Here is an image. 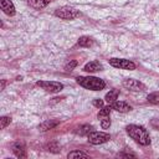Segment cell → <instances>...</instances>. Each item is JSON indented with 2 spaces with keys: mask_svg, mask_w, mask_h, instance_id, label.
<instances>
[{
  "mask_svg": "<svg viewBox=\"0 0 159 159\" xmlns=\"http://www.w3.org/2000/svg\"><path fill=\"white\" fill-rule=\"evenodd\" d=\"M127 133L129 134V137L132 139H134L137 143H139L140 145H148L150 144V137L148 130L142 127V125H137V124H129L127 128Z\"/></svg>",
  "mask_w": 159,
  "mask_h": 159,
  "instance_id": "1",
  "label": "cell"
},
{
  "mask_svg": "<svg viewBox=\"0 0 159 159\" xmlns=\"http://www.w3.org/2000/svg\"><path fill=\"white\" fill-rule=\"evenodd\" d=\"M77 82L80 86L87 88V89H91V91H101L106 87V82L98 77H92V76H88V77H77Z\"/></svg>",
  "mask_w": 159,
  "mask_h": 159,
  "instance_id": "2",
  "label": "cell"
},
{
  "mask_svg": "<svg viewBox=\"0 0 159 159\" xmlns=\"http://www.w3.org/2000/svg\"><path fill=\"white\" fill-rule=\"evenodd\" d=\"M55 15L58 16L60 19H63V20H73V19L78 17L81 14L71 6H62L55 11Z\"/></svg>",
  "mask_w": 159,
  "mask_h": 159,
  "instance_id": "3",
  "label": "cell"
},
{
  "mask_svg": "<svg viewBox=\"0 0 159 159\" xmlns=\"http://www.w3.org/2000/svg\"><path fill=\"white\" fill-rule=\"evenodd\" d=\"M87 138L91 144L97 145V144H103V143L108 142L111 139V135L104 132H89L87 134Z\"/></svg>",
  "mask_w": 159,
  "mask_h": 159,
  "instance_id": "4",
  "label": "cell"
},
{
  "mask_svg": "<svg viewBox=\"0 0 159 159\" xmlns=\"http://www.w3.org/2000/svg\"><path fill=\"white\" fill-rule=\"evenodd\" d=\"M109 65L116 67V68H120V70H135V63L129 61V60H125V58H109Z\"/></svg>",
  "mask_w": 159,
  "mask_h": 159,
  "instance_id": "5",
  "label": "cell"
},
{
  "mask_svg": "<svg viewBox=\"0 0 159 159\" xmlns=\"http://www.w3.org/2000/svg\"><path fill=\"white\" fill-rule=\"evenodd\" d=\"M36 84L39 87H41L42 89H45L46 92H51V93L60 92L63 88V84L62 83L55 82V81H37Z\"/></svg>",
  "mask_w": 159,
  "mask_h": 159,
  "instance_id": "6",
  "label": "cell"
},
{
  "mask_svg": "<svg viewBox=\"0 0 159 159\" xmlns=\"http://www.w3.org/2000/svg\"><path fill=\"white\" fill-rule=\"evenodd\" d=\"M123 87L130 91H144L145 89V86L134 78H125L123 81Z\"/></svg>",
  "mask_w": 159,
  "mask_h": 159,
  "instance_id": "7",
  "label": "cell"
},
{
  "mask_svg": "<svg viewBox=\"0 0 159 159\" xmlns=\"http://www.w3.org/2000/svg\"><path fill=\"white\" fill-rule=\"evenodd\" d=\"M0 5H1V10L6 15H9V16L15 15V12H16L15 11V6L10 0H0Z\"/></svg>",
  "mask_w": 159,
  "mask_h": 159,
  "instance_id": "8",
  "label": "cell"
},
{
  "mask_svg": "<svg viewBox=\"0 0 159 159\" xmlns=\"http://www.w3.org/2000/svg\"><path fill=\"white\" fill-rule=\"evenodd\" d=\"M12 152L17 157V158H25L26 157V149H25V145L20 142H16L14 145H12Z\"/></svg>",
  "mask_w": 159,
  "mask_h": 159,
  "instance_id": "9",
  "label": "cell"
},
{
  "mask_svg": "<svg viewBox=\"0 0 159 159\" xmlns=\"http://www.w3.org/2000/svg\"><path fill=\"white\" fill-rule=\"evenodd\" d=\"M112 108L118 111V112H122V113H125V112H129L132 109V107L125 103V102H122V101H116L114 103H112Z\"/></svg>",
  "mask_w": 159,
  "mask_h": 159,
  "instance_id": "10",
  "label": "cell"
},
{
  "mask_svg": "<svg viewBox=\"0 0 159 159\" xmlns=\"http://www.w3.org/2000/svg\"><path fill=\"white\" fill-rule=\"evenodd\" d=\"M83 70L87 71V72H97V71H101L102 70V65L98 61H91V62H88V63L84 65Z\"/></svg>",
  "mask_w": 159,
  "mask_h": 159,
  "instance_id": "11",
  "label": "cell"
},
{
  "mask_svg": "<svg viewBox=\"0 0 159 159\" xmlns=\"http://www.w3.org/2000/svg\"><path fill=\"white\" fill-rule=\"evenodd\" d=\"M50 1L51 0H29V5L36 10H40V9L46 7L50 4Z\"/></svg>",
  "mask_w": 159,
  "mask_h": 159,
  "instance_id": "12",
  "label": "cell"
},
{
  "mask_svg": "<svg viewBox=\"0 0 159 159\" xmlns=\"http://www.w3.org/2000/svg\"><path fill=\"white\" fill-rule=\"evenodd\" d=\"M57 124H58V120H46V122H43L42 124H40L39 128H40V130L45 132V130H48V129L55 128Z\"/></svg>",
  "mask_w": 159,
  "mask_h": 159,
  "instance_id": "13",
  "label": "cell"
},
{
  "mask_svg": "<svg viewBox=\"0 0 159 159\" xmlns=\"http://www.w3.org/2000/svg\"><path fill=\"white\" fill-rule=\"evenodd\" d=\"M118 94H119V91H118V89H112V91H109V92L106 94V101L112 104V103H114V102L117 101Z\"/></svg>",
  "mask_w": 159,
  "mask_h": 159,
  "instance_id": "14",
  "label": "cell"
},
{
  "mask_svg": "<svg viewBox=\"0 0 159 159\" xmlns=\"http://www.w3.org/2000/svg\"><path fill=\"white\" fill-rule=\"evenodd\" d=\"M92 43H93V40L88 36H82L78 39V45L82 47H89V46H92Z\"/></svg>",
  "mask_w": 159,
  "mask_h": 159,
  "instance_id": "15",
  "label": "cell"
},
{
  "mask_svg": "<svg viewBox=\"0 0 159 159\" xmlns=\"http://www.w3.org/2000/svg\"><path fill=\"white\" fill-rule=\"evenodd\" d=\"M68 159H75V158H88V154L83 153V152H80V150H73L71 153H68Z\"/></svg>",
  "mask_w": 159,
  "mask_h": 159,
  "instance_id": "16",
  "label": "cell"
},
{
  "mask_svg": "<svg viewBox=\"0 0 159 159\" xmlns=\"http://www.w3.org/2000/svg\"><path fill=\"white\" fill-rule=\"evenodd\" d=\"M92 127L91 125H88V124H84V125H82V127H80L78 128V130H76V133H78L80 135H87L89 132H92Z\"/></svg>",
  "mask_w": 159,
  "mask_h": 159,
  "instance_id": "17",
  "label": "cell"
},
{
  "mask_svg": "<svg viewBox=\"0 0 159 159\" xmlns=\"http://www.w3.org/2000/svg\"><path fill=\"white\" fill-rule=\"evenodd\" d=\"M148 102L152 103V104H159V91L150 93L148 96Z\"/></svg>",
  "mask_w": 159,
  "mask_h": 159,
  "instance_id": "18",
  "label": "cell"
},
{
  "mask_svg": "<svg viewBox=\"0 0 159 159\" xmlns=\"http://www.w3.org/2000/svg\"><path fill=\"white\" fill-rule=\"evenodd\" d=\"M10 122H11V117H9V116H2V117L0 118V128H1V129H5V128L10 124Z\"/></svg>",
  "mask_w": 159,
  "mask_h": 159,
  "instance_id": "19",
  "label": "cell"
},
{
  "mask_svg": "<svg viewBox=\"0 0 159 159\" xmlns=\"http://www.w3.org/2000/svg\"><path fill=\"white\" fill-rule=\"evenodd\" d=\"M111 109H112V107H111V106H108V107H102V109H101V111H99V113H98V118H102V117L109 116Z\"/></svg>",
  "mask_w": 159,
  "mask_h": 159,
  "instance_id": "20",
  "label": "cell"
},
{
  "mask_svg": "<svg viewBox=\"0 0 159 159\" xmlns=\"http://www.w3.org/2000/svg\"><path fill=\"white\" fill-rule=\"evenodd\" d=\"M101 125H102V128H103V129L109 128V125H111L109 116H106V117H102V118H101Z\"/></svg>",
  "mask_w": 159,
  "mask_h": 159,
  "instance_id": "21",
  "label": "cell"
},
{
  "mask_svg": "<svg viewBox=\"0 0 159 159\" xmlns=\"http://www.w3.org/2000/svg\"><path fill=\"white\" fill-rule=\"evenodd\" d=\"M77 66V61H75V60H72V61H70V62H67L66 63V66H65V71H72L75 67Z\"/></svg>",
  "mask_w": 159,
  "mask_h": 159,
  "instance_id": "22",
  "label": "cell"
},
{
  "mask_svg": "<svg viewBox=\"0 0 159 159\" xmlns=\"http://www.w3.org/2000/svg\"><path fill=\"white\" fill-rule=\"evenodd\" d=\"M47 150H50V152H52V153H57V152H58V145H57V143H50V144L47 145Z\"/></svg>",
  "mask_w": 159,
  "mask_h": 159,
  "instance_id": "23",
  "label": "cell"
},
{
  "mask_svg": "<svg viewBox=\"0 0 159 159\" xmlns=\"http://www.w3.org/2000/svg\"><path fill=\"white\" fill-rule=\"evenodd\" d=\"M93 106H96V107H98V108H102V107H103V101L99 99V98H97V99L93 101Z\"/></svg>",
  "mask_w": 159,
  "mask_h": 159,
  "instance_id": "24",
  "label": "cell"
},
{
  "mask_svg": "<svg viewBox=\"0 0 159 159\" xmlns=\"http://www.w3.org/2000/svg\"><path fill=\"white\" fill-rule=\"evenodd\" d=\"M152 125H153L155 129H159V119H158V118L152 119Z\"/></svg>",
  "mask_w": 159,
  "mask_h": 159,
  "instance_id": "25",
  "label": "cell"
},
{
  "mask_svg": "<svg viewBox=\"0 0 159 159\" xmlns=\"http://www.w3.org/2000/svg\"><path fill=\"white\" fill-rule=\"evenodd\" d=\"M4 87H5V81H2V82H1V89H2Z\"/></svg>",
  "mask_w": 159,
  "mask_h": 159,
  "instance_id": "26",
  "label": "cell"
}]
</instances>
